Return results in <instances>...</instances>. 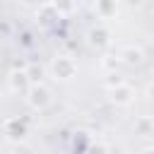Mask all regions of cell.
<instances>
[{
	"mask_svg": "<svg viewBox=\"0 0 154 154\" xmlns=\"http://www.w3.org/2000/svg\"><path fill=\"white\" fill-rule=\"evenodd\" d=\"M29 106L31 108H46L51 103V91L43 87V84H31L29 87Z\"/></svg>",
	"mask_w": 154,
	"mask_h": 154,
	"instance_id": "1",
	"label": "cell"
},
{
	"mask_svg": "<svg viewBox=\"0 0 154 154\" xmlns=\"http://www.w3.org/2000/svg\"><path fill=\"white\" fill-rule=\"evenodd\" d=\"M51 70H53V75H55V77H60V79H70V77L75 75L77 65H75L70 58H55V60H53V65H51Z\"/></svg>",
	"mask_w": 154,
	"mask_h": 154,
	"instance_id": "2",
	"label": "cell"
},
{
	"mask_svg": "<svg viewBox=\"0 0 154 154\" xmlns=\"http://www.w3.org/2000/svg\"><path fill=\"white\" fill-rule=\"evenodd\" d=\"M111 99H113V103L125 106V103L132 101V89H130L128 84H118L116 89H111Z\"/></svg>",
	"mask_w": 154,
	"mask_h": 154,
	"instance_id": "3",
	"label": "cell"
},
{
	"mask_svg": "<svg viewBox=\"0 0 154 154\" xmlns=\"http://www.w3.org/2000/svg\"><path fill=\"white\" fill-rule=\"evenodd\" d=\"M89 38H91V43L94 46H106L108 43V31L106 29H91V34H89Z\"/></svg>",
	"mask_w": 154,
	"mask_h": 154,
	"instance_id": "4",
	"label": "cell"
},
{
	"mask_svg": "<svg viewBox=\"0 0 154 154\" xmlns=\"http://www.w3.org/2000/svg\"><path fill=\"white\" fill-rule=\"evenodd\" d=\"M123 60L130 63V65H137V63H142V51L140 48H125L123 51Z\"/></svg>",
	"mask_w": 154,
	"mask_h": 154,
	"instance_id": "5",
	"label": "cell"
},
{
	"mask_svg": "<svg viewBox=\"0 0 154 154\" xmlns=\"http://www.w3.org/2000/svg\"><path fill=\"white\" fill-rule=\"evenodd\" d=\"M10 84H12V89L17 91V89H24L26 84H29V77H26V72H12V77H10Z\"/></svg>",
	"mask_w": 154,
	"mask_h": 154,
	"instance_id": "6",
	"label": "cell"
},
{
	"mask_svg": "<svg viewBox=\"0 0 154 154\" xmlns=\"http://www.w3.org/2000/svg\"><path fill=\"white\" fill-rule=\"evenodd\" d=\"M55 10H58V12H60V10H63V12H70V10H72V0H55Z\"/></svg>",
	"mask_w": 154,
	"mask_h": 154,
	"instance_id": "7",
	"label": "cell"
},
{
	"mask_svg": "<svg viewBox=\"0 0 154 154\" xmlns=\"http://www.w3.org/2000/svg\"><path fill=\"white\" fill-rule=\"evenodd\" d=\"M99 7H101V12H103V14H108V12H111V10H113V7H111V2H108V0H101V5H99Z\"/></svg>",
	"mask_w": 154,
	"mask_h": 154,
	"instance_id": "8",
	"label": "cell"
},
{
	"mask_svg": "<svg viewBox=\"0 0 154 154\" xmlns=\"http://www.w3.org/2000/svg\"><path fill=\"white\" fill-rule=\"evenodd\" d=\"M149 96L154 99V82H152V87H149Z\"/></svg>",
	"mask_w": 154,
	"mask_h": 154,
	"instance_id": "9",
	"label": "cell"
},
{
	"mask_svg": "<svg viewBox=\"0 0 154 154\" xmlns=\"http://www.w3.org/2000/svg\"><path fill=\"white\" fill-rule=\"evenodd\" d=\"M144 154H154V149H147V152H144Z\"/></svg>",
	"mask_w": 154,
	"mask_h": 154,
	"instance_id": "10",
	"label": "cell"
}]
</instances>
